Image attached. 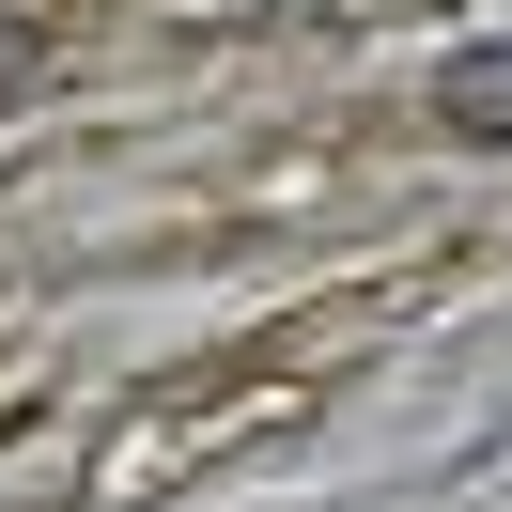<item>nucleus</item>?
Segmentation results:
<instances>
[{"label":"nucleus","mask_w":512,"mask_h":512,"mask_svg":"<svg viewBox=\"0 0 512 512\" xmlns=\"http://www.w3.org/2000/svg\"><path fill=\"white\" fill-rule=\"evenodd\" d=\"M435 125H450V140H497V156H512V32H481L466 63H435Z\"/></svg>","instance_id":"nucleus-1"},{"label":"nucleus","mask_w":512,"mask_h":512,"mask_svg":"<svg viewBox=\"0 0 512 512\" xmlns=\"http://www.w3.org/2000/svg\"><path fill=\"white\" fill-rule=\"evenodd\" d=\"M16 78H32V16H0V94H16Z\"/></svg>","instance_id":"nucleus-2"}]
</instances>
